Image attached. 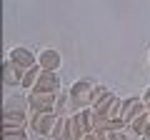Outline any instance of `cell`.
<instances>
[{
  "label": "cell",
  "instance_id": "obj_17",
  "mask_svg": "<svg viewBox=\"0 0 150 140\" xmlns=\"http://www.w3.org/2000/svg\"><path fill=\"white\" fill-rule=\"evenodd\" d=\"M83 140H100V138H98V133H85Z\"/></svg>",
  "mask_w": 150,
  "mask_h": 140
},
{
  "label": "cell",
  "instance_id": "obj_11",
  "mask_svg": "<svg viewBox=\"0 0 150 140\" xmlns=\"http://www.w3.org/2000/svg\"><path fill=\"white\" fill-rule=\"evenodd\" d=\"M128 130H133V133H135V135H140V138H143L145 133H150V113L145 110L143 115H138V118H135L133 123L128 125Z\"/></svg>",
  "mask_w": 150,
  "mask_h": 140
},
{
  "label": "cell",
  "instance_id": "obj_13",
  "mask_svg": "<svg viewBox=\"0 0 150 140\" xmlns=\"http://www.w3.org/2000/svg\"><path fill=\"white\" fill-rule=\"evenodd\" d=\"M3 140H28L25 128H3Z\"/></svg>",
  "mask_w": 150,
  "mask_h": 140
},
{
  "label": "cell",
  "instance_id": "obj_14",
  "mask_svg": "<svg viewBox=\"0 0 150 140\" xmlns=\"http://www.w3.org/2000/svg\"><path fill=\"white\" fill-rule=\"evenodd\" d=\"M53 140H68V115H63V118L58 120L55 133H53Z\"/></svg>",
  "mask_w": 150,
  "mask_h": 140
},
{
  "label": "cell",
  "instance_id": "obj_12",
  "mask_svg": "<svg viewBox=\"0 0 150 140\" xmlns=\"http://www.w3.org/2000/svg\"><path fill=\"white\" fill-rule=\"evenodd\" d=\"M40 70H43L40 65H33V68H30V70L25 73V78H23V83H20V85L25 88V90H33V88H35L38 78H40Z\"/></svg>",
  "mask_w": 150,
  "mask_h": 140
},
{
  "label": "cell",
  "instance_id": "obj_15",
  "mask_svg": "<svg viewBox=\"0 0 150 140\" xmlns=\"http://www.w3.org/2000/svg\"><path fill=\"white\" fill-rule=\"evenodd\" d=\"M120 113H123V100L115 98V100L110 103V108H108V115H105V118H108V120H115V118H120Z\"/></svg>",
  "mask_w": 150,
  "mask_h": 140
},
{
  "label": "cell",
  "instance_id": "obj_8",
  "mask_svg": "<svg viewBox=\"0 0 150 140\" xmlns=\"http://www.w3.org/2000/svg\"><path fill=\"white\" fill-rule=\"evenodd\" d=\"M8 58H10L15 65H20L23 70H30L33 65H38V58H35V53H33V50H28V48H13Z\"/></svg>",
  "mask_w": 150,
  "mask_h": 140
},
{
  "label": "cell",
  "instance_id": "obj_2",
  "mask_svg": "<svg viewBox=\"0 0 150 140\" xmlns=\"http://www.w3.org/2000/svg\"><path fill=\"white\" fill-rule=\"evenodd\" d=\"M58 120H60V115H55V113H40V110H33V118H30V123H28V128L35 130L38 135L53 138Z\"/></svg>",
  "mask_w": 150,
  "mask_h": 140
},
{
  "label": "cell",
  "instance_id": "obj_7",
  "mask_svg": "<svg viewBox=\"0 0 150 140\" xmlns=\"http://www.w3.org/2000/svg\"><path fill=\"white\" fill-rule=\"evenodd\" d=\"M25 73L28 70H23L20 65H15L10 58H8L5 65H3V83H5V85H20L23 78H25Z\"/></svg>",
  "mask_w": 150,
  "mask_h": 140
},
{
  "label": "cell",
  "instance_id": "obj_6",
  "mask_svg": "<svg viewBox=\"0 0 150 140\" xmlns=\"http://www.w3.org/2000/svg\"><path fill=\"white\" fill-rule=\"evenodd\" d=\"M33 90H43V93H60V78L55 70H40L35 88Z\"/></svg>",
  "mask_w": 150,
  "mask_h": 140
},
{
  "label": "cell",
  "instance_id": "obj_1",
  "mask_svg": "<svg viewBox=\"0 0 150 140\" xmlns=\"http://www.w3.org/2000/svg\"><path fill=\"white\" fill-rule=\"evenodd\" d=\"M95 83L93 80H78L73 83L70 88V103H73L75 110H83V108H93V98H95Z\"/></svg>",
  "mask_w": 150,
  "mask_h": 140
},
{
  "label": "cell",
  "instance_id": "obj_18",
  "mask_svg": "<svg viewBox=\"0 0 150 140\" xmlns=\"http://www.w3.org/2000/svg\"><path fill=\"white\" fill-rule=\"evenodd\" d=\"M143 140H150V133H145V135H143Z\"/></svg>",
  "mask_w": 150,
  "mask_h": 140
},
{
  "label": "cell",
  "instance_id": "obj_10",
  "mask_svg": "<svg viewBox=\"0 0 150 140\" xmlns=\"http://www.w3.org/2000/svg\"><path fill=\"white\" fill-rule=\"evenodd\" d=\"M83 135H85V128H83L80 115L75 110L73 115H68V140H83Z\"/></svg>",
  "mask_w": 150,
  "mask_h": 140
},
{
  "label": "cell",
  "instance_id": "obj_5",
  "mask_svg": "<svg viewBox=\"0 0 150 140\" xmlns=\"http://www.w3.org/2000/svg\"><path fill=\"white\" fill-rule=\"evenodd\" d=\"M145 110H148V105L143 103V98H128V100H123V113H120V118L130 125L138 115H143Z\"/></svg>",
  "mask_w": 150,
  "mask_h": 140
},
{
  "label": "cell",
  "instance_id": "obj_19",
  "mask_svg": "<svg viewBox=\"0 0 150 140\" xmlns=\"http://www.w3.org/2000/svg\"><path fill=\"white\" fill-rule=\"evenodd\" d=\"M148 113H150V105H148Z\"/></svg>",
  "mask_w": 150,
  "mask_h": 140
},
{
  "label": "cell",
  "instance_id": "obj_16",
  "mask_svg": "<svg viewBox=\"0 0 150 140\" xmlns=\"http://www.w3.org/2000/svg\"><path fill=\"white\" fill-rule=\"evenodd\" d=\"M140 98H143V103H145V105H150V88H145V93H143Z\"/></svg>",
  "mask_w": 150,
  "mask_h": 140
},
{
  "label": "cell",
  "instance_id": "obj_4",
  "mask_svg": "<svg viewBox=\"0 0 150 140\" xmlns=\"http://www.w3.org/2000/svg\"><path fill=\"white\" fill-rule=\"evenodd\" d=\"M30 120L25 118V110H23L20 103H8L5 105V113H3V128H25Z\"/></svg>",
  "mask_w": 150,
  "mask_h": 140
},
{
  "label": "cell",
  "instance_id": "obj_3",
  "mask_svg": "<svg viewBox=\"0 0 150 140\" xmlns=\"http://www.w3.org/2000/svg\"><path fill=\"white\" fill-rule=\"evenodd\" d=\"M55 103H58V93H43V90H30L28 95V105L30 110H40V113H53Z\"/></svg>",
  "mask_w": 150,
  "mask_h": 140
},
{
  "label": "cell",
  "instance_id": "obj_9",
  "mask_svg": "<svg viewBox=\"0 0 150 140\" xmlns=\"http://www.w3.org/2000/svg\"><path fill=\"white\" fill-rule=\"evenodd\" d=\"M38 65H40L43 70H55V73H58V68H60V53L53 50V48L40 50V53H38Z\"/></svg>",
  "mask_w": 150,
  "mask_h": 140
}]
</instances>
